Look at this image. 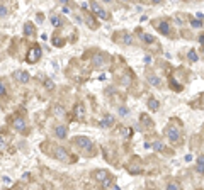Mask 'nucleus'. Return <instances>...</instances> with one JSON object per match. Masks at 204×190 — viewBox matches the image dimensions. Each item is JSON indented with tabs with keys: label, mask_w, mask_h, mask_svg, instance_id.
Returning <instances> with one entry per match:
<instances>
[{
	"label": "nucleus",
	"mask_w": 204,
	"mask_h": 190,
	"mask_svg": "<svg viewBox=\"0 0 204 190\" xmlns=\"http://www.w3.org/2000/svg\"><path fill=\"white\" fill-rule=\"evenodd\" d=\"M53 44H55V46H58V48H60V46H63V44H65V41L61 39V37H58V36H55V37H53Z\"/></svg>",
	"instance_id": "26"
},
{
	"label": "nucleus",
	"mask_w": 204,
	"mask_h": 190,
	"mask_svg": "<svg viewBox=\"0 0 204 190\" xmlns=\"http://www.w3.org/2000/svg\"><path fill=\"white\" fill-rule=\"evenodd\" d=\"M192 27H196V29H197V27H202V20H201V19L192 20Z\"/></svg>",
	"instance_id": "34"
},
{
	"label": "nucleus",
	"mask_w": 204,
	"mask_h": 190,
	"mask_svg": "<svg viewBox=\"0 0 204 190\" xmlns=\"http://www.w3.org/2000/svg\"><path fill=\"white\" fill-rule=\"evenodd\" d=\"M39 58H41V48L39 46H32L31 49H29V53H27V63H37L39 61Z\"/></svg>",
	"instance_id": "5"
},
{
	"label": "nucleus",
	"mask_w": 204,
	"mask_h": 190,
	"mask_svg": "<svg viewBox=\"0 0 204 190\" xmlns=\"http://www.w3.org/2000/svg\"><path fill=\"white\" fill-rule=\"evenodd\" d=\"M128 171L131 173V175H140L141 173V170H143V166H141V161L138 158H133L130 163H128Z\"/></svg>",
	"instance_id": "6"
},
{
	"label": "nucleus",
	"mask_w": 204,
	"mask_h": 190,
	"mask_svg": "<svg viewBox=\"0 0 204 190\" xmlns=\"http://www.w3.org/2000/svg\"><path fill=\"white\" fill-rule=\"evenodd\" d=\"M104 2H107V3H109V2H112V0H104Z\"/></svg>",
	"instance_id": "41"
},
{
	"label": "nucleus",
	"mask_w": 204,
	"mask_h": 190,
	"mask_svg": "<svg viewBox=\"0 0 204 190\" xmlns=\"http://www.w3.org/2000/svg\"><path fill=\"white\" fill-rule=\"evenodd\" d=\"M167 188H168V190H179V188H180V185L174 182V183H168V185H167Z\"/></svg>",
	"instance_id": "31"
},
{
	"label": "nucleus",
	"mask_w": 204,
	"mask_h": 190,
	"mask_svg": "<svg viewBox=\"0 0 204 190\" xmlns=\"http://www.w3.org/2000/svg\"><path fill=\"white\" fill-rule=\"evenodd\" d=\"M7 15V9L3 5H0V17H5Z\"/></svg>",
	"instance_id": "36"
},
{
	"label": "nucleus",
	"mask_w": 204,
	"mask_h": 190,
	"mask_svg": "<svg viewBox=\"0 0 204 190\" xmlns=\"http://www.w3.org/2000/svg\"><path fill=\"white\" fill-rule=\"evenodd\" d=\"M44 87H46L48 90H53V88H55V83H53L51 80H46V82H44Z\"/></svg>",
	"instance_id": "32"
},
{
	"label": "nucleus",
	"mask_w": 204,
	"mask_h": 190,
	"mask_svg": "<svg viewBox=\"0 0 204 190\" xmlns=\"http://www.w3.org/2000/svg\"><path fill=\"white\" fill-rule=\"evenodd\" d=\"M119 114L124 117V116H128V114H130V111H128L126 107H119Z\"/></svg>",
	"instance_id": "35"
},
{
	"label": "nucleus",
	"mask_w": 204,
	"mask_h": 190,
	"mask_svg": "<svg viewBox=\"0 0 204 190\" xmlns=\"http://www.w3.org/2000/svg\"><path fill=\"white\" fill-rule=\"evenodd\" d=\"M72 143H73V146H77L78 149H82V151H89L90 148H92V141H90L89 138H85V136H77V138H73Z\"/></svg>",
	"instance_id": "3"
},
{
	"label": "nucleus",
	"mask_w": 204,
	"mask_h": 190,
	"mask_svg": "<svg viewBox=\"0 0 204 190\" xmlns=\"http://www.w3.org/2000/svg\"><path fill=\"white\" fill-rule=\"evenodd\" d=\"M90 9H92V12L97 15L99 19H102V20H107V19H109V14H107V12L104 10L102 7L99 5L97 2H95V0H92V2H90Z\"/></svg>",
	"instance_id": "4"
},
{
	"label": "nucleus",
	"mask_w": 204,
	"mask_h": 190,
	"mask_svg": "<svg viewBox=\"0 0 204 190\" xmlns=\"http://www.w3.org/2000/svg\"><path fill=\"white\" fill-rule=\"evenodd\" d=\"M119 36L123 37L121 41H123L124 44H135V41H133V36H131V34H128V32H121Z\"/></svg>",
	"instance_id": "17"
},
{
	"label": "nucleus",
	"mask_w": 204,
	"mask_h": 190,
	"mask_svg": "<svg viewBox=\"0 0 204 190\" xmlns=\"http://www.w3.org/2000/svg\"><path fill=\"white\" fill-rule=\"evenodd\" d=\"M153 149H157V151H162V149H163V143H162V141H157V143H153Z\"/></svg>",
	"instance_id": "29"
},
{
	"label": "nucleus",
	"mask_w": 204,
	"mask_h": 190,
	"mask_svg": "<svg viewBox=\"0 0 204 190\" xmlns=\"http://www.w3.org/2000/svg\"><path fill=\"white\" fill-rule=\"evenodd\" d=\"M155 27L162 32V34H165V36L170 34V26H168L167 22H158V24H155Z\"/></svg>",
	"instance_id": "12"
},
{
	"label": "nucleus",
	"mask_w": 204,
	"mask_h": 190,
	"mask_svg": "<svg viewBox=\"0 0 204 190\" xmlns=\"http://www.w3.org/2000/svg\"><path fill=\"white\" fill-rule=\"evenodd\" d=\"M53 114H55L56 117H60V119H63V117L66 116V114H65V109L60 107V105H55V107H53Z\"/></svg>",
	"instance_id": "16"
},
{
	"label": "nucleus",
	"mask_w": 204,
	"mask_h": 190,
	"mask_svg": "<svg viewBox=\"0 0 204 190\" xmlns=\"http://www.w3.org/2000/svg\"><path fill=\"white\" fill-rule=\"evenodd\" d=\"M60 2H61V3H66V2H68V0H60Z\"/></svg>",
	"instance_id": "40"
},
{
	"label": "nucleus",
	"mask_w": 204,
	"mask_h": 190,
	"mask_svg": "<svg viewBox=\"0 0 204 190\" xmlns=\"http://www.w3.org/2000/svg\"><path fill=\"white\" fill-rule=\"evenodd\" d=\"M0 95H5V87H3L2 82H0Z\"/></svg>",
	"instance_id": "37"
},
{
	"label": "nucleus",
	"mask_w": 204,
	"mask_h": 190,
	"mask_svg": "<svg viewBox=\"0 0 204 190\" xmlns=\"http://www.w3.org/2000/svg\"><path fill=\"white\" fill-rule=\"evenodd\" d=\"M101 185L104 188H112V176L111 175H107L106 178H104L102 182H101Z\"/></svg>",
	"instance_id": "20"
},
{
	"label": "nucleus",
	"mask_w": 204,
	"mask_h": 190,
	"mask_svg": "<svg viewBox=\"0 0 204 190\" xmlns=\"http://www.w3.org/2000/svg\"><path fill=\"white\" fill-rule=\"evenodd\" d=\"M121 83H123L124 87L131 85V75H124V77H123V82H121Z\"/></svg>",
	"instance_id": "27"
},
{
	"label": "nucleus",
	"mask_w": 204,
	"mask_h": 190,
	"mask_svg": "<svg viewBox=\"0 0 204 190\" xmlns=\"http://www.w3.org/2000/svg\"><path fill=\"white\" fill-rule=\"evenodd\" d=\"M165 134L168 136L170 143H174V144H177V143L180 141V138H182V131H180V128H179L177 124H168Z\"/></svg>",
	"instance_id": "1"
},
{
	"label": "nucleus",
	"mask_w": 204,
	"mask_h": 190,
	"mask_svg": "<svg viewBox=\"0 0 204 190\" xmlns=\"http://www.w3.org/2000/svg\"><path fill=\"white\" fill-rule=\"evenodd\" d=\"M148 82H150V85H153V87H162L160 78L155 77V75H148Z\"/></svg>",
	"instance_id": "18"
},
{
	"label": "nucleus",
	"mask_w": 204,
	"mask_h": 190,
	"mask_svg": "<svg viewBox=\"0 0 204 190\" xmlns=\"http://www.w3.org/2000/svg\"><path fill=\"white\" fill-rule=\"evenodd\" d=\"M140 121H141V124H143L145 128H153V122H152V119H150L146 114H141Z\"/></svg>",
	"instance_id": "15"
},
{
	"label": "nucleus",
	"mask_w": 204,
	"mask_h": 190,
	"mask_svg": "<svg viewBox=\"0 0 204 190\" xmlns=\"http://www.w3.org/2000/svg\"><path fill=\"white\" fill-rule=\"evenodd\" d=\"M51 24H53L55 27H60V26H61V20L58 19V17H51Z\"/></svg>",
	"instance_id": "30"
},
{
	"label": "nucleus",
	"mask_w": 204,
	"mask_h": 190,
	"mask_svg": "<svg viewBox=\"0 0 204 190\" xmlns=\"http://www.w3.org/2000/svg\"><path fill=\"white\" fill-rule=\"evenodd\" d=\"M12 124H14V128L17 129V131H20V133H24V131H26V121H24L22 117H15Z\"/></svg>",
	"instance_id": "11"
},
{
	"label": "nucleus",
	"mask_w": 204,
	"mask_h": 190,
	"mask_svg": "<svg viewBox=\"0 0 204 190\" xmlns=\"http://www.w3.org/2000/svg\"><path fill=\"white\" fill-rule=\"evenodd\" d=\"M87 24L90 26V29H97V22L94 20L92 15H87Z\"/></svg>",
	"instance_id": "24"
},
{
	"label": "nucleus",
	"mask_w": 204,
	"mask_h": 190,
	"mask_svg": "<svg viewBox=\"0 0 204 190\" xmlns=\"http://www.w3.org/2000/svg\"><path fill=\"white\" fill-rule=\"evenodd\" d=\"M104 63H106V56H104L102 53H95L94 60H92L94 68H104Z\"/></svg>",
	"instance_id": "7"
},
{
	"label": "nucleus",
	"mask_w": 204,
	"mask_h": 190,
	"mask_svg": "<svg viewBox=\"0 0 204 190\" xmlns=\"http://www.w3.org/2000/svg\"><path fill=\"white\" fill-rule=\"evenodd\" d=\"M121 133H123V136H124V138H131L133 131H131V129H128V128H123V129H121Z\"/></svg>",
	"instance_id": "28"
},
{
	"label": "nucleus",
	"mask_w": 204,
	"mask_h": 190,
	"mask_svg": "<svg viewBox=\"0 0 204 190\" xmlns=\"http://www.w3.org/2000/svg\"><path fill=\"white\" fill-rule=\"evenodd\" d=\"M63 14H70V9H68V7H63Z\"/></svg>",
	"instance_id": "38"
},
{
	"label": "nucleus",
	"mask_w": 204,
	"mask_h": 190,
	"mask_svg": "<svg viewBox=\"0 0 204 190\" xmlns=\"http://www.w3.org/2000/svg\"><path fill=\"white\" fill-rule=\"evenodd\" d=\"M5 148V134H0V149Z\"/></svg>",
	"instance_id": "33"
},
{
	"label": "nucleus",
	"mask_w": 204,
	"mask_h": 190,
	"mask_svg": "<svg viewBox=\"0 0 204 190\" xmlns=\"http://www.w3.org/2000/svg\"><path fill=\"white\" fill-rule=\"evenodd\" d=\"M148 107H150V111H158L160 104H158L157 99H150V100H148Z\"/></svg>",
	"instance_id": "21"
},
{
	"label": "nucleus",
	"mask_w": 204,
	"mask_h": 190,
	"mask_svg": "<svg viewBox=\"0 0 204 190\" xmlns=\"http://www.w3.org/2000/svg\"><path fill=\"white\" fill-rule=\"evenodd\" d=\"M53 156L60 161H65V163H73L72 161V156L68 155V151L61 146H53Z\"/></svg>",
	"instance_id": "2"
},
{
	"label": "nucleus",
	"mask_w": 204,
	"mask_h": 190,
	"mask_svg": "<svg viewBox=\"0 0 204 190\" xmlns=\"http://www.w3.org/2000/svg\"><path fill=\"white\" fill-rule=\"evenodd\" d=\"M152 2H153V3H160L162 0H152Z\"/></svg>",
	"instance_id": "39"
},
{
	"label": "nucleus",
	"mask_w": 204,
	"mask_h": 190,
	"mask_svg": "<svg viewBox=\"0 0 204 190\" xmlns=\"http://www.w3.org/2000/svg\"><path fill=\"white\" fill-rule=\"evenodd\" d=\"M202 171H204V156L201 155L197 158V173H199V175H202Z\"/></svg>",
	"instance_id": "22"
},
{
	"label": "nucleus",
	"mask_w": 204,
	"mask_h": 190,
	"mask_svg": "<svg viewBox=\"0 0 204 190\" xmlns=\"http://www.w3.org/2000/svg\"><path fill=\"white\" fill-rule=\"evenodd\" d=\"M141 39H143L145 44H153V43H155V37H153L152 34H146V32L141 34Z\"/></svg>",
	"instance_id": "19"
},
{
	"label": "nucleus",
	"mask_w": 204,
	"mask_h": 190,
	"mask_svg": "<svg viewBox=\"0 0 204 190\" xmlns=\"http://www.w3.org/2000/svg\"><path fill=\"white\" fill-rule=\"evenodd\" d=\"M109 175V171H106V170H97V171H94V180H97L99 183L106 178V176Z\"/></svg>",
	"instance_id": "14"
},
{
	"label": "nucleus",
	"mask_w": 204,
	"mask_h": 190,
	"mask_svg": "<svg viewBox=\"0 0 204 190\" xmlns=\"http://www.w3.org/2000/svg\"><path fill=\"white\" fill-rule=\"evenodd\" d=\"M99 124H101V128H111V126L114 124V117H112L111 114H106V116L101 119Z\"/></svg>",
	"instance_id": "10"
},
{
	"label": "nucleus",
	"mask_w": 204,
	"mask_h": 190,
	"mask_svg": "<svg viewBox=\"0 0 204 190\" xmlns=\"http://www.w3.org/2000/svg\"><path fill=\"white\" fill-rule=\"evenodd\" d=\"M189 60L194 61V63L199 60V56H197V53H196V49H190V51H189Z\"/></svg>",
	"instance_id": "25"
},
{
	"label": "nucleus",
	"mask_w": 204,
	"mask_h": 190,
	"mask_svg": "<svg viewBox=\"0 0 204 190\" xmlns=\"http://www.w3.org/2000/svg\"><path fill=\"white\" fill-rule=\"evenodd\" d=\"M66 133H68V128H66V126H56L55 128V134L61 139L66 138Z\"/></svg>",
	"instance_id": "13"
},
{
	"label": "nucleus",
	"mask_w": 204,
	"mask_h": 190,
	"mask_svg": "<svg viewBox=\"0 0 204 190\" xmlns=\"http://www.w3.org/2000/svg\"><path fill=\"white\" fill-rule=\"evenodd\" d=\"M73 114H75V117H77L78 121H84L85 119V107L82 104H77L73 107Z\"/></svg>",
	"instance_id": "8"
},
{
	"label": "nucleus",
	"mask_w": 204,
	"mask_h": 190,
	"mask_svg": "<svg viewBox=\"0 0 204 190\" xmlns=\"http://www.w3.org/2000/svg\"><path fill=\"white\" fill-rule=\"evenodd\" d=\"M32 32H34V26H32L31 22H27L26 26H24V34H26V36H32Z\"/></svg>",
	"instance_id": "23"
},
{
	"label": "nucleus",
	"mask_w": 204,
	"mask_h": 190,
	"mask_svg": "<svg viewBox=\"0 0 204 190\" xmlns=\"http://www.w3.org/2000/svg\"><path fill=\"white\" fill-rule=\"evenodd\" d=\"M14 78L17 80V82H20V83H27L29 82V73H26V71H14Z\"/></svg>",
	"instance_id": "9"
}]
</instances>
